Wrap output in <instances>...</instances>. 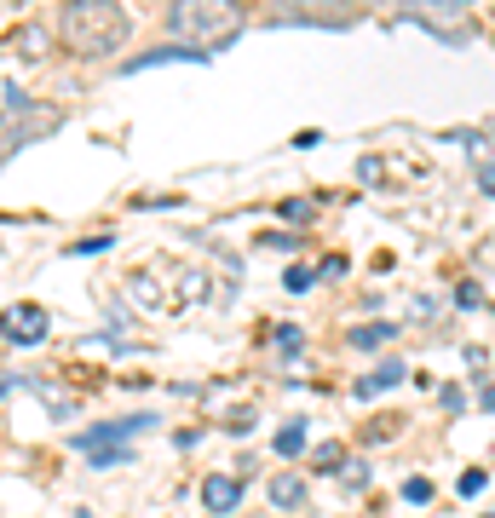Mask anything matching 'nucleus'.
<instances>
[{
  "mask_svg": "<svg viewBox=\"0 0 495 518\" xmlns=\"http://www.w3.org/2000/svg\"><path fill=\"white\" fill-rule=\"evenodd\" d=\"M58 46L81 64H98V58H116L121 46L133 41V18L121 0H64L58 6Z\"/></svg>",
  "mask_w": 495,
  "mask_h": 518,
  "instance_id": "nucleus-1",
  "label": "nucleus"
},
{
  "mask_svg": "<svg viewBox=\"0 0 495 518\" xmlns=\"http://www.w3.org/2000/svg\"><path fill=\"white\" fill-rule=\"evenodd\" d=\"M248 29L242 0H173L167 6V41L191 46V52H219Z\"/></svg>",
  "mask_w": 495,
  "mask_h": 518,
  "instance_id": "nucleus-2",
  "label": "nucleus"
},
{
  "mask_svg": "<svg viewBox=\"0 0 495 518\" xmlns=\"http://www.w3.org/2000/svg\"><path fill=\"white\" fill-rule=\"evenodd\" d=\"M58 127H64V109L58 104H18L12 116H0V162L18 155L23 145H35V138H52Z\"/></svg>",
  "mask_w": 495,
  "mask_h": 518,
  "instance_id": "nucleus-3",
  "label": "nucleus"
},
{
  "mask_svg": "<svg viewBox=\"0 0 495 518\" xmlns=\"http://www.w3.org/2000/svg\"><path fill=\"white\" fill-rule=\"evenodd\" d=\"M46 328H52L46 306H6V311H0V334H6L12 345H41Z\"/></svg>",
  "mask_w": 495,
  "mask_h": 518,
  "instance_id": "nucleus-4",
  "label": "nucleus"
},
{
  "mask_svg": "<svg viewBox=\"0 0 495 518\" xmlns=\"http://www.w3.org/2000/svg\"><path fill=\"white\" fill-rule=\"evenodd\" d=\"M156 427V415H127V420H104V427H92V432H81L75 438V449L81 455H92V449H104V444H127L133 432H150Z\"/></svg>",
  "mask_w": 495,
  "mask_h": 518,
  "instance_id": "nucleus-5",
  "label": "nucleus"
},
{
  "mask_svg": "<svg viewBox=\"0 0 495 518\" xmlns=\"http://www.w3.org/2000/svg\"><path fill=\"white\" fill-rule=\"evenodd\" d=\"M127 294L138 300V311H179L173 288H167L156 271H133V277H127Z\"/></svg>",
  "mask_w": 495,
  "mask_h": 518,
  "instance_id": "nucleus-6",
  "label": "nucleus"
},
{
  "mask_svg": "<svg viewBox=\"0 0 495 518\" xmlns=\"http://www.w3.org/2000/svg\"><path fill=\"white\" fill-rule=\"evenodd\" d=\"M202 507H208V513H237V507H242V484L225 478V473H213V478L202 484Z\"/></svg>",
  "mask_w": 495,
  "mask_h": 518,
  "instance_id": "nucleus-7",
  "label": "nucleus"
},
{
  "mask_svg": "<svg viewBox=\"0 0 495 518\" xmlns=\"http://www.w3.org/2000/svg\"><path fill=\"white\" fill-rule=\"evenodd\" d=\"M271 507H283V513L305 507V478H300V473H283V478H271Z\"/></svg>",
  "mask_w": 495,
  "mask_h": 518,
  "instance_id": "nucleus-8",
  "label": "nucleus"
},
{
  "mask_svg": "<svg viewBox=\"0 0 495 518\" xmlns=\"http://www.w3.org/2000/svg\"><path fill=\"white\" fill-rule=\"evenodd\" d=\"M404 363H380L375 374H363V381L358 386H351V398H375V391H386V386H397V381H404Z\"/></svg>",
  "mask_w": 495,
  "mask_h": 518,
  "instance_id": "nucleus-9",
  "label": "nucleus"
},
{
  "mask_svg": "<svg viewBox=\"0 0 495 518\" xmlns=\"http://www.w3.org/2000/svg\"><path fill=\"white\" fill-rule=\"evenodd\" d=\"M386 340H397V323H363V328H351V352H375V345Z\"/></svg>",
  "mask_w": 495,
  "mask_h": 518,
  "instance_id": "nucleus-10",
  "label": "nucleus"
},
{
  "mask_svg": "<svg viewBox=\"0 0 495 518\" xmlns=\"http://www.w3.org/2000/svg\"><path fill=\"white\" fill-rule=\"evenodd\" d=\"M276 455H300L305 449V420H283V432H276Z\"/></svg>",
  "mask_w": 495,
  "mask_h": 518,
  "instance_id": "nucleus-11",
  "label": "nucleus"
},
{
  "mask_svg": "<svg viewBox=\"0 0 495 518\" xmlns=\"http://www.w3.org/2000/svg\"><path fill=\"white\" fill-rule=\"evenodd\" d=\"M283 288H288V294H312V288H317V271H312V265H288V271H283Z\"/></svg>",
  "mask_w": 495,
  "mask_h": 518,
  "instance_id": "nucleus-12",
  "label": "nucleus"
},
{
  "mask_svg": "<svg viewBox=\"0 0 495 518\" xmlns=\"http://www.w3.org/2000/svg\"><path fill=\"white\" fill-rule=\"evenodd\" d=\"M271 340H276V352H283V357H300V345H305V328H300V323H283Z\"/></svg>",
  "mask_w": 495,
  "mask_h": 518,
  "instance_id": "nucleus-13",
  "label": "nucleus"
},
{
  "mask_svg": "<svg viewBox=\"0 0 495 518\" xmlns=\"http://www.w3.org/2000/svg\"><path fill=\"white\" fill-rule=\"evenodd\" d=\"M276 213H283L288 225H312V219H317V208H312V202H300V196H294V202H283Z\"/></svg>",
  "mask_w": 495,
  "mask_h": 518,
  "instance_id": "nucleus-14",
  "label": "nucleus"
},
{
  "mask_svg": "<svg viewBox=\"0 0 495 518\" xmlns=\"http://www.w3.org/2000/svg\"><path fill=\"white\" fill-rule=\"evenodd\" d=\"M484 484H490L484 466H467V473H461V490H455V495H467V501H472V495H484Z\"/></svg>",
  "mask_w": 495,
  "mask_h": 518,
  "instance_id": "nucleus-15",
  "label": "nucleus"
},
{
  "mask_svg": "<svg viewBox=\"0 0 495 518\" xmlns=\"http://www.w3.org/2000/svg\"><path fill=\"white\" fill-rule=\"evenodd\" d=\"M41 52H46V35H41L35 24H29L23 35H18V58H41Z\"/></svg>",
  "mask_w": 495,
  "mask_h": 518,
  "instance_id": "nucleus-16",
  "label": "nucleus"
},
{
  "mask_svg": "<svg viewBox=\"0 0 495 518\" xmlns=\"http://www.w3.org/2000/svg\"><path fill=\"white\" fill-rule=\"evenodd\" d=\"M455 306H461V311H484V288H478V282H461V288H455Z\"/></svg>",
  "mask_w": 495,
  "mask_h": 518,
  "instance_id": "nucleus-17",
  "label": "nucleus"
},
{
  "mask_svg": "<svg viewBox=\"0 0 495 518\" xmlns=\"http://www.w3.org/2000/svg\"><path fill=\"white\" fill-rule=\"evenodd\" d=\"M340 478H346V490H363V484H369V461H340Z\"/></svg>",
  "mask_w": 495,
  "mask_h": 518,
  "instance_id": "nucleus-18",
  "label": "nucleus"
},
{
  "mask_svg": "<svg viewBox=\"0 0 495 518\" xmlns=\"http://www.w3.org/2000/svg\"><path fill=\"white\" fill-rule=\"evenodd\" d=\"M340 461H346V449H340V444H322L317 449V473H340Z\"/></svg>",
  "mask_w": 495,
  "mask_h": 518,
  "instance_id": "nucleus-19",
  "label": "nucleus"
},
{
  "mask_svg": "<svg viewBox=\"0 0 495 518\" xmlns=\"http://www.w3.org/2000/svg\"><path fill=\"white\" fill-rule=\"evenodd\" d=\"M404 501H409V507H426V501H432V484H426V478H409V484H404Z\"/></svg>",
  "mask_w": 495,
  "mask_h": 518,
  "instance_id": "nucleus-20",
  "label": "nucleus"
},
{
  "mask_svg": "<svg viewBox=\"0 0 495 518\" xmlns=\"http://www.w3.org/2000/svg\"><path fill=\"white\" fill-rule=\"evenodd\" d=\"M438 403H444V410H450V415H455V410H461V403H467V391H461V386H444V391H438Z\"/></svg>",
  "mask_w": 495,
  "mask_h": 518,
  "instance_id": "nucleus-21",
  "label": "nucleus"
},
{
  "mask_svg": "<svg viewBox=\"0 0 495 518\" xmlns=\"http://www.w3.org/2000/svg\"><path fill=\"white\" fill-rule=\"evenodd\" d=\"M104 248H110V237H81V242H75V254H104Z\"/></svg>",
  "mask_w": 495,
  "mask_h": 518,
  "instance_id": "nucleus-22",
  "label": "nucleus"
},
{
  "mask_svg": "<svg viewBox=\"0 0 495 518\" xmlns=\"http://www.w3.org/2000/svg\"><path fill=\"white\" fill-rule=\"evenodd\" d=\"M478 191L495 196V162H490V167H478Z\"/></svg>",
  "mask_w": 495,
  "mask_h": 518,
  "instance_id": "nucleus-23",
  "label": "nucleus"
},
{
  "mask_svg": "<svg viewBox=\"0 0 495 518\" xmlns=\"http://www.w3.org/2000/svg\"><path fill=\"white\" fill-rule=\"evenodd\" d=\"M415 6H432V12H461L467 0H415Z\"/></svg>",
  "mask_w": 495,
  "mask_h": 518,
  "instance_id": "nucleus-24",
  "label": "nucleus"
},
{
  "mask_svg": "<svg viewBox=\"0 0 495 518\" xmlns=\"http://www.w3.org/2000/svg\"><path fill=\"white\" fill-rule=\"evenodd\" d=\"M478 410H484V415H495V386H484V391H478Z\"/></svg>",
  "mask_w": 495,
  "mask_h": 518,
  "instance_id": "nucleus-25",
  "label": "nucleus"
},
{
  "mask_svg": "<svg viewBox=\"0 0 495 518\" xmlns=\"http://www.w3.org/2000/svg\"><path fill=\"white\" fill-rule=\"evenodd\" d=\"M490 518H495V513H490Z\"/></svg>",
  "mask_w": 495,
  "mask_h": 518,
  "instance_id": "nucleus-26",
  "label": "nucleus"
}]
</instances>
